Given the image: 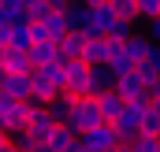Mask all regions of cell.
Returning a JSON list of instances; mask_svg holds the SVG:
<instances>
[{
  "mask_svg": "<svg viewBox=\"0 0 160 152\" xmlns=\"http://www.w3.org/2000/svg\"><path fill=\"white\" fill-rule=\"evenodd\" d=\"M108 71H112L116 78H123V74H130V71H138V67H134V63L127 59V52H123V56H116V59L108 63Z\"/></svg>",
  "mask_w": 160,
  "mask_h": 152,
  "instance_id": "26",
  "label": "cell"
},
{
  "mask_svg": "<svg viewBox=\"0 0 160 152\" xmlns=\"http://www.w3.org/2000/svg\"><path fill=\"white\" fill-rule=\"evenodd\" d=\"M116 11H112V4H101V7H89V26L82 30L86 37H108L112 30H116Z\"/></svg>",
  "mask_w": 160,
  "mask_h": 152,
  "instance_id": "6",
  "label": "cell"
},
{
  "mask_svg": "<svg viewBox=\"0 0 160 152\" xmlns=\"http://www.w3.org/2000/svg\"><path fill=\"white\" fill-rule=\"evenodd\" d=\"M145 37H149V41H153V45L160 48V19H153V22H145Z\"/></svg>",
  "mask_w": 160,
  "mask_h": 152,
  "instance_id": "29",
  "label": "cell"
},
{
  "mask_svg": "<svg viewBox=\"0 0 160 152\" xmlns=\"http://www.w3.org/2000/svg\"><path fill=\"white\" fill-rule=\"evenodd\" d=\"M71 152H89V149H82V141H78V145H75V149H71Z\"/></svg>",
  "mask_w": 160,
  "mask_h": 152,
  "instance_id": "32",
  "label": "cell"
},
{
  "mask_svg": "<svg viewBox=\"0 0 160 152\" xmlns=\"http://www.w3.org/2000/svg\"><path fill=\"white\" fill-rule=\"evenodd\" d=\"M138 74L145 78L149 85H153V82H160V48H157V45H153V52L138 63Z\"/></svg>",
  "mask_w": 160,
  "mask_h": 152,
  "instance_id": "18",
  "label": "cell"
},
{
  "mask_svg": "<svg viewBox=\"0 0 160 152\" xmlns=\"http://www.w3.org/2000/svg\"><path fill=\"white\" fill-rule=\"evenodd\" d=\"M112 11L123 22H138V0H112Z\"/></svg>",
  "mask_w": 160,
  "mask_h": 152,
  "instance_id": "23",
  "label": "cell"
},
{
  "mask_svg": "<svg viewBox=\"0 0 160 152\" xmlns=\"http://www.w3.org/2000/svg\"><path fill=\"white\" fill-rule=\"evenodd\" d=\"M97 108H101V115H104V122H116V119L123 115V108H127V100L112 89V93H101V97H97Z\"/></svg>",
  "mask_w": 160,
  "mask_h": 152,
  "instance_id": "14",
  "label": "cell"
},
{
  "mask_svg": "<svg viewBox=\"0 0 160 152\" xmlns=\"http://www.w3.org/2000/svg\"><path fill=\"white\" fill-rule=\"evenodd\" d=\"M130 152H160V137L157 134H138L130 141Z\"/></svg>",
  "mask_w": 160,
  "mask_h": 152,
  "instance_id": "24",
  "label": "cell"
},
{
  "mask_svg": "<svg viewBox=\"0 0 160 152\" xmlns=\"http://www.w3.org/2000/svg\"><path fill=\"white\" fill-rule=\"evenodd\" d=\"M116 152H130V145H119V149H116Z\"/></svg>",
  "mask_w": 160,
  "mask_h": 152,
  "instance_id": "33",
  "label": "cell"
},
{
  "mask_svg": "<svg viewBox=\"0 0 160 152\" xmlns=\"http://www.w3.org/2000/svg\"><path fill=\"white\" fill-rule=\"evenodd\" d=\"M78 141H82V149H89V152H108V149H119V145H123L112 122H101V126H93L89 134H82Z\"/></svg>",
  "mask_w": 160,
  "mask_h": 152,
  "instance_id": "4",
  "label": "cell"
},
{
  "mask_svg": "<svg viewBox=\"0 0 160 152\" xmlns=\"http://www.w3.org/2000/svg\"><path fill=\"white\" fill-rule=\"evenodd\" d=\"M26 4H38V0H26Z\"/></svg>",
  "mask_w": 160,
  "mask_h": 152,
  "instance_id": "36",
  "label": "cell"
},
{
  "mask_svg": "<svg viewBox=\"0 0 160 152\" xmlns=\"http://www.w3.org/2000/svg\"><path fill=\"white\" fill-rule=\"evenodd\" d=\"M63 56H60V45H52V41H38L34 48H30V63L34 67H52V63H60Z\"/></svg>",
  "mask_w": 160,
  "mask_h": 152,
  "instance_id": "12",
  "label": "cell"
},
{
  "mask_svg": "<svg viewBox=\"0 0 160 152\" xmlns=\"http://www.w3.org/2000/svg\"><path fill=\"white\" fill-rule=\"evenodd\" d=\"M4 145H11V134H8V130L0 126V149H4Z\"/></svg>",
  "mask_w": 160,
  "mask_h": 152,
  "instance_id": "30",
  "label": "cell"
},
{
  "mask_svg": "<svg viewBox=\"0 0 160 152\" xmlns=\"http://www.w3.org/2000/svg\"><path fill=\"white\" fill-rule=\"evenodd\" d=\"M0 89H4L11 100H30V97H34L30 74H0Z\"/></svg>",
  "mask_w": 160,
  "mask_h": 152,
  "instance_id": "10",
  "label": "cell"
},
{
  "mask_svg": "<svg viewBox=\"0 0 160 152\" xmlns=\"http://www.w3.org/2000/svg\"><path fill=\"white\" fill-rule=\"evenodd\" d=\"M30 82H34V97H30L34 104H45V108H48V104H52L56 97H63V89H60V85H56L52 78L45 74L41 67H34V71H30Z\"/></svg>",
  "mask_w": 160,
  "mask_h": 152,
  "instance_id": "8",
  "label": "cell"
},
{
  "mask_svg": "<svg viewBox=\"0 0 160 152\" xmlns=\"http://www.w3.org/2000/svg\"><path fill=\"white\" fill-rule=\"evenodd\" d=\"M149 112L160 115V82H153V85H149Z\"/></svg>",
  "mask_w": 160,
  "mask_h": 152,
  "instance_id": "28",
  "label": "cell"
},
{
  "mask_svg": "<svg viewBox=\"0 0 160 152\" xmlns=\"http://www.w3.org/2000/svg\"><path fill=\"white\" fill-rule=\"evenodd\" d=\"M71 108H75V97H67V93H63V97H56V100L48 104V112H52V119H56L60 126L67 122V115H71Z\"/></svg>",
  "mask_w": 160,
  "mask_h": 152,
  "instance_id": "22",
  "label": "cell"
},
{
  "mask_svg": "<svg viewBox=\"0 0 160 152\" xmlns=\"http://www.w3.org/2000/svg\"><path fill=\"white\" fill-rule=\"evenodd\" d=\"M112 89H116V74L108 67H89V97H101Z\"/></svg>",
  "mask_w": 160,
  "mask_h": 152,
  "instance_id": "13",
  "label": "cell"
},
{
  "mask_svg": "<svg viewBox=\"0 0 160 152\" xmlns=\"http://www.w3.org/2000/svg\"><path fill=\"white\" fill-rule=\"evenodd\" d=\"M78 4H86V7H101V4H112V0H78Z\"/></svg>",
  "mask_w": 160,
  "mask_h": 152,
  "instance_id": "31",
  "label": "cell"
},
{
  "mask_svg": "<svg viewBox=\"0 0 160 152\" xmlns=\"http://www.w3.org/2000/svg\"><path fill=\"white\" fill-rule=\"evenodd\" d=\"M145 108H149V100H130V104L123 108V115L116 119V122H112L123 145H130V141L142 134V115H145Z\"/></svg>",
  "mask_w": 160,
  "mask_h": 152,
  "instance_id": "3",
  "label": "cell"
},
{
  "mask_svg": "<svg viewBox=\"0 0 160 152\" xmlns=\"http://www.w3.org/2000/svg\"><path fill=\"white\" fill-rule=\"evenodd\" d=\"M138 19H145V22L160 19V0H138Z\"/></svg>",
  "mask_w": 160,
  "mask_h": 152,
  "instance_id": "25",
  "label": "cell"
},
{
  "mask_svg": "<svg viewBox=\"0 0 160 152\" xmlns=\"http://www.w3.org/2000/svg\"><path fill=\"white\" fill-rule=\"evenodd\" d=\"M8 48H19V52H30V48H34L30 22H15V26H11V45H8Z\"/></svg>",
  "mask_w": 160,
  "mask_h": 152,
  "instance_id": "19",
  "label": "cell"
},
{
  "mask_svg": "<svg viewBox=\"0 0 160 152\" xmlns=\"http://www.w3.org/2000/svg\"><path fill=\"white\" fill-rule=\"evenodd\" d=\"M104 122V115H101V108H97V97H82V100H75V108H71V115H67V130L75 134V137H82V134H89L93 126H101Z\"/></svg>",
  "mask_w": 160,
  "mask_h": 152,
  "instance_id": "1",
  "label": "cell"
},
{
  "mask_svg": "<svg viewBox=\"0 0 160 152\" xmlns=\"http://www.w3.org/2000/svg\"><path fill=\"white\" fill-rule=\"evenodd\" d=\"M75 145H78V137H75L67 126H56V134L45 141V149H48V152H71Z\"/></svg>",
  "mask_w": 160,
  "mask_h": 152,
  "instance_id": "17",
  "label": "cell"
},
{
  "mask_svg": "<svg viewBox=\"0 0 160 152\" xmlns=\"http://www.w3.org/2000/svg\"><path fill=\"white\" fill-rule=\"evenodd\" d=\"M0 11H4V19L15 26V22H30L26 19V0H0Z\"/></svg>",
  "mask_w": 160,
  "mask_h": 152,
  "instance_id": "20",
  "label": "cell"
},
{
  "mask_svg": "<svg viewBox=\"0 0 160 152\" xmlns=\"http://www.w3.org/2000/svg\"><path fill=\"white\" fill-rule=\"evenodd\" d=\"M0 63H4V48H0Z\"/></svg>",
  "mask_w": 160,
  "mask_h": 152,
  "instance_id": "35",
  "label": "cell"
},
{
  "mask_svg": "<svg viewBox=\"0 0 160 152\" xmlns=\"http://www.w3.org/2000/svg\"><path fill=\"white\" fill-rule=\"evenodd\" d=\"M116 93H119L127 104H130V100H149V82L138 74V71H130V74L116 78Z\"/></svg>",
  "mask_w": 160,
  "mask_h": 152,
  "instance_id": "9",
  "label": "cell"
},
{
  "mask_svg": "<svg viewBox=\"0 0 160 152\" xmlns=\"http://www.w3.org/2000/svg\"><path fill=\"white\" fill-rule=\"evenodd\" d=\"M67 22H71V30H86L89 26V7L86 4H78V0H71V7H67Z\"/></svg>",
  "mask_w": 160,
  "mask_h": 152,
  "instance_id": "21",
  "label": "cell"
},
{
  "mask_svg": "<svg viewBox=\"0 0 160 152\" xmlns=\"http://www.w3.org/2000/svg\"><path fill=\"white\" fill-rule=\"evenodd\" d=\"M4 74H30L34 63H30V52H19V48H4V63H0Z\"/></svg>",
  "mask_w": 160,
  "mask_h": 152,
  "instance_id": "11",
  "label": "cell"
},
{
  "mask_svg": "<svg viewBox=\"0 0 160 152\" xmlns=\"http://www.w3.org/2000/svg\"><path fill=\"white\" fill-rule=\"evenodd\" d=\"M123 52H127V59H130V63L138 67V63H142V59H145V56L153 52V41L145 37V34H134V37L123 45Z\"/></svg>",
  "mask_w": 160,
  "mask_h": 152,
  "instance_id": "15",
  "label": "cell"
},
{
  "mask_svg": "<svg viewBox=\"0 0 160 152\" xmlns=\"http://www.w3.org/2000/svg\"><path fill=\"white\" fill-rule=\"evenodd\" d=\"M26 122H30V100H11L0 89V126L8 134H19V130H26Z\"/></svg>",
  "mask_w": 160,
  "mask_h": 152,
  "instance_id": "2",
  "label": "cell"
},
{
  "mask_svg": "<svg viewBox=\"0 0 160 152\" xmlns=\"http://www.w3.org/2000/svg\"><path fill=\"white\" fill-rule=\"evenodd\" d=\"M4 22H8V19H4V11H0V26H4Z\"/></svg>",
  "mask_w": 160,
  "mask_h": 152,
  "instance_id": "34",
  "label": "cell"
},
{
  "mask_svg": "<svg viewBox=\"0 0 160 152\" xmlns=\"http://www.w3.org/2000/svg\"><path fill=\"white\" fill-rule=\"evenodd\" d=\"M67 97H89V63L86 59H67Z\"/></svg>",
  "mask_w": 160,
  "mask_h": 152,
  "instance_id": "7",
  "label": "cell"
},
{
  "mask_svg": "<svg viewBox=\"0 0 160 152\" xmlns=\"http://www.w3.org/2000/svg\"><path fill=\"white\" fill-rule=\"evenodd\" d=\"M86 34H78V30H71V34H67V37L60 41V56H63V59H82V52H86Z\"/></svg>",
  "mask_w": 160,
  "mask_h": 152,
  "instance_id": "16",
  "label": "cell"
},
{
  "mask_svg": "<svg viewBox=\"0 0 160 152\" xmlns=\"http://www.w3.org/2000/svg\"><path fill=\"white\" fill-rule=\"evenodd\" d=\"M0 74H4V71H0Z\"/></svg>",
  "mask_w": 160,
  "mask_h": 152,
  "instance_id": "37",
  "label": "cell"
},
{
  "mask_svg": "<svg viewBox=\"0 0 160 152\" xmlns=\"http://www.w3.org/2000/svg\"><path fill=\"white\" fill-rule=\"evenodd\" d=\"M142 134H160V115L149 112V108H145V115H142Z\"/></svg>",
  "mask_w": 160,
  "mask_h": 152,
  "instance_id": "27",
  "label": "cell"
},
{
  "mask_svg": "<svg viewBox=\"0 0 160 152\" xmlns=\"http://www.w3.org/2000/svg\"><path fill=\"white\" fill-rule=\"evenodd\" d=\"M56 126H60V122L52 119V112H48L45 104H34V100H30V122H26V130L34 134V141L45 145V141L56 134Z\"/></svg>",
  "mask_w": 160,
  "mask_h": 152,
  "instance_id": "5",
  "label": "cell"
}]
</instances>
